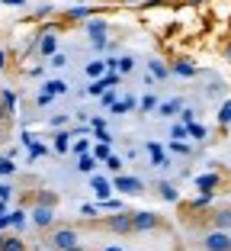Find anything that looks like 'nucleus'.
I'll list each match as a JSON object with an SVG mask.
<instances>
[{
	"label": "nucleus",
	"instance_id": "obj_1",
	"mask_svg": "<svg viewBox=\"0 0 231 251\" xmlns=\"http://www.w3.org/2000/svg\"><path fill=\"white\" fill-rule=\"evenodd\" d=\"M100 226H103L106 232H112V235H128V232H135V216L126 213V209H119L116 216H106Z\"/></svg>",
	"mask_w": 231,
	"mask_h": 251
},
{
	"label": "nucleus",
	"instance_id": "obj_2",
	"mask_svg": "<svg viewBox=\"0 0 231 251\" xmlns=\"http://www.w3.org/2000/svg\"><path fill=\"white\" fill-rule=\"evenodd\" d=\"M202 251H231L228 229H215V226H212V232L202 235Z\"/></svg>",
	"mask_w": 231,
	"mask_h": 251
},
{
	"label": "nucleus",
	"instance_id": "obj_3",
	"mask_svg": "<svg viewBox=\"0 0 231 251\" xmlns=\"http://www.w3.org/2000/svg\"><path fill=\"white\" fill-rule=\"evenodd\" d=\"M32 222H36L39 229H48L55 222V203L52 200H39L36 209H32Z\"/></svg>",
	"mask_w": 231,
	"mask_h": 251
},
{
	"label": "nucleus",
	"instance_id": "obj_4",
	"mask_svg": "<svg viewBox=\"0 0 231 251\" xmlns=\"http://www.w3.org/2000/svg\"><path fill=\"white\" fill-rule=\"evenodd\" d=\"M132 216H135V232H154V229L164 226V219L157 213H151V209H138V213H132Z\"/></svg>",
	"mask_w": 231,
	"mask_h": 251
},
{
	"label": "nucleus",
	"instance_id": "obj_5",
	"mask_svg": "<svg viewBox=\"0 0 231 251\" xmlns=\"http://www.w3.org/2000/svg\"><path fill=\"white\" fill-rule=\"evenodd\" d=\"M52 248H58V251H67V248H74L77 245V229H71V226H61V229H55L52 232Z\"/></svg>",
	"mask_w": 231,
	"mask_h": 251
},
{
	"label": "nucleus",
	"instance_id": "obj_6",
	"mask_svg": "<svg viewBox=\"0 0 231 251\" xmlns=\"http://www.w3.org/2000/svg\"><path fill=\"white\" fill-rule=\"evenodd\" d=\"M112 187L122 190V193H142L145 190V184L138 177H126V174H116V177H112Z\"/></svg>",
	"mask_w": 231,
	"mask_h": 251
},
{
	"label": "nucleus",
	"instance_id": "obj_7",
	"mask_svg": "<svg viewBox=\"0 0 231 251\" xmlns=\"http://www.w3.org/2000/svg\"><path fill=\"white\" fill-rule=\"evenodd\" d=\"M87 32H90V39H93L97 49H103V45H106V23L103 20H90L87 23Z\"/></svg>",
	"mask_w": 231,
	"mask_h": 251
},
{
	"label": "nucleus",
	"instance_id": "obj_8",
	"mask_svg": "<svg viewBox=\"0 0 231 251\" xmlns=\"http://www.w3.org/2000/svg\"><path fill=\"white\" fill-rule=\"evenodd\" d=\"M209 219H212V226H215V229H231V206L215 209V213H212Z\"/></svg>",
	"mask_w": 231,
	"mask_h": 251
},
{
	"label": "nucleus",
	"instance_id": "obj_9",
	"mask_svg": "<svg viewBox=\"0 0 231 251\" xmlns=\"http://www.w3.org/2000/svg\"><path fill=\"white\" fill-rule=\"evenodd\" d=\"M173 74H180V77H196V65L187 61V58H180V61H173Z\"/></svg>",
	"mask_w": 231,
	"mask_h": 251
},
{
	"label": "nucleus",
	"instance_id": "obj_10",
	"mask_svg": "<svg viewBox=\"0 0 231 251\" xmlns=\"http://www.w3.org/2000/svg\"><path fill=\"white\" fill-rule=\"evenodd\" d=\"M157 193H161V200H167V203H177V200H180L177 187L167 184V180H161V184H157Z\"/></svg>",
	"mask_w": 231,
	"mask_h": 251
},
{
	"label": "nucleus",
	"instance_id": "obj_11",
	"mask_svg": "<svg viewBox=\"0 0 231 251\" xmlns=\"http://www.w3.org/2000/svg\"><path fill=\"white\" fill-rule=\"evenodd\" d=\"M93 187H97V197L100 200H109V190H116L112 180H106V177H93Z\"/></svg>",
	"mask_w": 231,
	"mask_h": 251
},
{
	"label": "nucleus",
	"instance_id": "obj_12",
	"mask_svg": "<svg viewBox=\"0 0 231 251\" xmlns=\"http://www.w3.org/2000/svg\"><path fill=\"white\" fill-rule=\"evenodd\" d=\"M180 110H183V100H170V103H161V106H157V113H161L164 119H170L173 113H180Z\"/></svg>",
	"mask_w": 231,
	"mask_h": 251
},
{
	"label": "nucleus",
	"instance_id": "obj_13",
	"mask_svg": "<svg viewBox=\"0 0 231 251\" xmlns=\"http://www.w3.org/2000/svg\"><path fill=\"white\" fill-rule=\"evenodd\" d=\"M218 184V177L215 174H202V177H196V187H199V190H209L212 193V187Z\"/></svg>",
	"mask_w": 231,
	"mask_h": 251
},
{
	"label": "nucleus",
	"instance_id": "obj_14",
	"mask_svg": "<svg viewBox=\"0 0 231 251\" xmlns=\"http://www.w3.org/2000/svg\"><path fill=\"white\" fill-rule=\"evenodd\" d=\"M77 168L84 171V174H93V168H97V155L90 158V155H81V164H77Z\"/></svg>",
	"mask_w": 231,
	"mask_h": 251
},
{
	"label": "nucleus",
	"instance_id": "obj_15",
	"mask_svg": "<svg viewBox=\"0 0 231 251\" xmlns=\"http://www.w3.org/2000/svg\"><path fill=\"white\" fill-rule=\"evenodd\" d=\"M170 71H173V68H167L164 61H151V74H154V77H167Z\"/></svg>",
	"mask_w": 231,
	"mask_h": 251
},
{
	"label": "nucleus",
	"instance_id": "obj_16",
	"mask_svg": "<svg viewBox=\"0 0 231 251\" xmlns=\"http://www.w3.org/2000/svg\"><path fill=\"white\" fill-rule=\"evenodd\" d=\"M209 203H212V193L206 190V193H202V197H196L193 203H189V209H206V206H209Z\"/></svg>",
	"mask_w": 231,
	"mask_h": 251
},
{
	"label": "nucleus",
	"instance_id": "obj_17",
	"mask_svg": "<svg viewBox=\"0 0 231 251\" xmlns=\"http://www.w3.org/2000/svg\"><path fill=\"white\" fill-rule=\"evenodd\" d=\"M106 71V61H90L87 65V77H100Z\"/></svg>",
	"mask_w": 231,
	"mask_h": 251
},
{
	"label": "nucleus",
	"instance_id": "obj_18",
	"mask_svg": "<svg viewBox=\"0 0 231 251\" xmlns=\"http://www.w3.org/2000/svg\"><path fill=\"white\" fill-rule=\"evenodd\" d=\"M67 139H71V132H58V135H55V151L64 155V151H67Z\"/></svg>",
	"mask_w": 231,
	"mask_h": 251
},
{
	"label": "nucleus",
	"instance_id": "obj_19",
	"mask_svg": "<svg viewBox=\"0 0 231 251\" xmlns=\"http://www.w3.org/2000/svg\"><path fill=\"white\" fill-rule=\"evenodd\" d=\"M106 87H109V81H106V77H103V81H93V84H90V94H93V97H103L106 94Z\"/></svg>",
	"mask_w": 231,
	"mask_h": 251
},
{
	"label": "nucleus",
	"instance_id": "obj_20",
	"mask_svg": "<svg viewBox=\"0 0 231 251\" xmlns=\"http://www.w3.org/2000/svg\"><path fill=\"white\" fill-rule=\"evenodd\" d=\"M90 13H93V10H87V7H74V10H67V20H87Z\"/></svg>",
	"mask_w": 231,
	"mask_h": 251
},
{
	"label": "nucleus",
	"instance_id": "obj_21",
	"mask_svg": "<svg viewBox=\"0 0 231 251\" xmlns=\"http://www.w3.org/2000/svg\"><path fill=\"white\" fill-rule=\"evenodd\" d=\"M3 251H26V242H20V238H7V242H3Z\"/></svg>",
	"mask_w": 231,
	"mask_h": 251
},
{
	"label": "nucleus",
	"instance_id": "obj_22",
	"mask_svg": "<svg viewBox=\"0 0 231 251\" xmlns=\"http://www.w3.org/2000/svg\"><path fill=\"white\" fill-rule=\"evenodd\" d=\"M148 151H151V158H154V164H167V158H164V151H161V148L154 145V142H151L148 145Z\"/></svg>",
	"mask_w": 231,
	"mask_h": 251
},
{
	"label": "nucleus",
	"instance_id": "obj_23",
	"mask_svg": "<svg viewBox=\"0 0 231 251\" xmlns=\"http://www.w3.org/2000/svg\"><path fill=\"white\" fill-rule=\"evenodd\" d=\"M45 90H48V94H64L67 84L64 81H48V84H45Z\"/></svg>",
	"mask_w": 231,
	"mask_h": 251
},
{
	"label": "nucleus",
	"instance_id": "obj_24",
	"mask_svg": "<svg viewBox=\"0 0 231 251\" xmlns=\"http://www.w3.org/2000/svg\"><path fill=\"white\" fill-rule=\"evenodd\" d=\"M22 216H26V213H22V209H16V213H10V216H7V219H10V226H13V229H22V222H26V219H22Z\"/></svg>",
	"mask_w": 231,
	"mask_h": 251
},
{
	"label": "nucleus",
	"instance_id": "obj_25",
	"mask_svg": "<svg viewBox=\"0 0 231 251\" xmlns=\"http://www.w3.org/2000/svg\"><path fill=\"white\" fill-rule=\"evenodd\" d=\"M170 135H173V139H187V135H189V126H187V123L173 126V132H170Z\"/></svg>",
	"mask_w": 231,
	"mask_h": 251
},
{
	"label": "nucleus",
	"instance_id": "obj_26",
	"mask_svg": "<svg viewBox=\"0 0 231 251\" xmlns=\"http://www.w3.org/2000/svg\"><path fill=\"white\" fill-rule=\"evenodd\" d=\"M218 123H222V126H228V123H231V100L222 106V113H218Z\"/></svg>",
	"mask_w": 231,
	"mask_h": 251
},
{
	"label": "nucleus",
	"instance_id": "obj_27",
	"mask_svg": "<svg viewBox=\"0 0 231 251\" xmlns=\"http://www.w3.org/2000/svg\"><path fill=\"white\" fill-rule=\"evenodd\" d=\"M189 135H193V139H206V126H199V123H189Z\"/></svg>",
	"mask_w": 231,
	"mask_h": 251
},
{
	"label": "nucleus",
	"instance_id": "obj_28",
	"mask_svg": "<svg viewBox=\"0 0 231 251\" xmlns=\"http://www.w3.org/2000/svg\"><path fill=\"white\" fill-rule=\"evenodd\" d=\"M106 168H109L112 174H119V171H122V161H119L116 155H109V158H106Z\"/></svg>",
	"mask_w": 231,
	"mask_h": 251
},
{
	"label": "nucleus",
	"instance_id": "obj_29",
	"mask_svg": "<svg viewBox=\"0 0 231 251\" xmlns=\"http://www.w3.org/2000/svg\"><path fill=\"white\" fill-rule=\"evenodd\" d=\"M103 209H112V213H119V209H126V206H122V200H103Z\"/></svg>",
	"mask_w": 231,
	"mask_h": 251
},
{
	"label": "nucleus",
	"instance_id": "obj_30",
	"mask_svg": "<svg viewBox=\"0 0 231 251\" xmlns=\"http://www.w3.org/2000/svg\"><path fill=\"white\" fill-rule=\"evenodd\" d=\"M52 52H55V36H48L42 42V55H52Z\"/></svg>",
	"mask_w": 231,
	"mask_h": 251
},
{
	"label": "nucleus",
	"instance_id": "obj_31",
	"mask_svg": "<svg viewBox=\"0 0 231 251\" xmlns=\"http://www.w3.org/2000/svg\"><path fill=\"white\" fill-rule=\"evenodd\" d=\"M81 213L93 219V216H100V206H90V203H84V206H81Z\"/></svg>",
	"mask_w": 231,
	"mask_h": 251
},
{
	"label": "nucleus",
	"instance_id": "obj_32",
	"mask_svg": "<svg viewBox=\"0 0 231 251\" xmlns=\"http://www.w3.org/2000/svg\"><path fill=\"white\" fill-rule=\"evenodd\" d=\"M132 68H135V61H132V58H119V71H122V74H128Z\"/></svg>",
	"mask_w": 231,
	"mask_h": 251
},
{
	"label": "nucleus",
	"instance_id": "obj_33",
	"mask_svg": "<svg viewBox=\"0 0 231 251\" xmlns=\"http://www.w3.org/2000/svg\"><path fill=\"white\" fill-rule=\"evenodd\" d=\"M157 106H161V103H157L154 97H145V100H142V110H157Z\"/></svg>",
	"mask_w": 231,
	"mask_h": 251
},
{
	"label": "nucleus",
	"instance_id": "obj_34",
	"mask_svg": "<svg viewBox=\"0 0 231 251\" xmlns=\"http://www.w3.org/2000/svg\"><path fill=\"white\" fill-rule=\"evenodd\" d=\"M0 171H3V174H13V171H16V164L10 161V158H3V161H0Z\"/></svg>",
	"mask_w": 231,
	"mask_h": 251
},
{
	"label": "nucleus",
	"instance_id": "obj_35",
	"mask_svg": "<svg viewBox=\"0 0 231 251\" xmlns=\"http://www.w3.org/2000/svg\"><path fill=\"white\" fill-rule=\"evenodd\" d=\"M74 151H77V155H87V139H77L74 142Z\"/></svg>",
	"mask_w": 231,
	"mask_h": 251
},
{
	"label": "nucleus",
	"instance_id": "obj_36",
	"mask_svg": "<svg viewBox=\"0 0 231 251\" xmlns=\"http://www.w3.org/2000/svg\"><path fill=\"white\" fill-rule=\"evenodd\" d=\"M112 103H116V94H109V90H106V94H103V106H112Z\"/></svg>",
	"mask_w": 231,
	"mask_h": 251
},
{
	"label": "nucleus",
	"instance_id": "obj_37",
	"mask_svg": "<svg viewBox=\"0 0 231 251\" xmlns=\"http://www.w3.org/2000/svg\"><path fill=\"white\" fill-rule=\"evenodd\" d=\"M170 148H173V151H180V155H187V151H189V148H187V145H183V142H173V145H170Z\"/></svg>",
	"mask_w": 231,
	"mask_h": 251
},
{
	"label": "nucleus",
	"instance_id": "obj_38",
	"mask_svg": "<svg viewBox=\"0 0 231 251\" xmlns=\"http://www.w3.org/2000/svg\"><path fill=\"white\" fill-rule=\"evenodd\" d=\"M7 116H10V106L3 103V100H0V123H3V119H7Z\"/></svg>",
	"mask_w": 231,
	"mask_h": 251
},
{
	"label": "nucleus",
	"instance_id": "obj_39",
	"mask_svg": "<svg viewBox=\"0 0 231 251\" xmlns=\"http://www.w3.org/2000/svg\"><path fill=\"white\" fill-rule=\"evenodd\" d=\"M180 3H187V7H202V3H209V0H180Z\"/></svg>",
	"mask_w": 231,
	"mask_h": 251
},
{
	"label": "nucleus",
	"instance_id": "obj_40",
	"mask_svg": "<svg viewBox=\"0 0 231 251\" xmlns=\"http://www.w3.org/2000/svg\"><path fill=\"white\" fill-rule=\"evenodd\" d=\"M52 65H55V68H61V65H67V58H64V55H55Z\"/></svg>",
	"mask_w": 231,
	"mask_h": 251
},
{
	"label": "nucleus",
	"instance_id": "obj_41",
	"mask_svg": "<svg viewBox=\"0 0 231 251\" xmlns=\"http://www.w3.org/2000/svg\"><path fill=\"white\" fill-rule=\"evenodd\" d=\"M97 139H100V142H112V139H109V132H106V129H97Z\"/></svg>",
	"mask_w": 231,
	"mask_h": 251
},
{
	"label": "nucleus",
	"instance_id": "obj_42",
	"mask_svg": "<svg viewBox=\"0 0 231 251\" xmlns=\"http://www.w3.org/2000/svg\"><path fill=\"white\" fill-rule=\"evenodd\" d=\"M7 197H10V187H7V184H0V200H7Z\"/></svg>",
	"mask_w": 231,
	"mask_h": 251
},
{
	"label": "nucleus",
	"instance_id": "obj_43",
	"mask_svg": "<svg viewBox=\"0 0 231 251\" xmlns=\"http://www.w3.org/2000/svg\"><path fill=\"white\" fill-rule=\"evenodd\" d=\"M225 61H231V42H228V49H225Z\"/></svg>",
	"mask_w": 231,
	"mask_h": 251
},
{
	"label": "nucleus",
	"instance_id": "obj_44",
	"mask_svg": "<svg viewBox=\"0 0 231 251\" xmlns=\"http://www.w3.org/2000/svg\"><path fill=\"white\" fill-rule=\"evenodd\" d=\"M116 3H145V0H116Z\"/></svg>",
	"mask_w": 231,
	"mask_h": 251
},
{
	"label": "nucleus",
	"instance_id": "obj_45",
	"mask_svg": "<svg viewBox=\"0 0 231 251\" xmlns=\"http://www.w3.org/2000/svg\"><path fill=\"white\" fill-rule=\"evenodd\" d=\"M103 251H122V248H116V245H109V248H103Z\"/></svg>",
	"mask_w": 231,
	"mask_h": 251
},
{
	"label": "nucleus",
	"instance_id": "obj_46",
	"mask_svg": "<svg viewBox=\"0 0 231 251\" xmlns=\"http://www.w3.org/2000/svg\"><path fill=\"white\" fill-rule=\"evenodd\" d=\"M3 61H7V55H3V52H0V68H3Z\"/></svg>",
	"mask_w": 231,
	"mask_h": 251
},
{
	"label": "nucleus",
	"instance_id": "obj_47",
	"mask_svg": "<svg viewBox=\"0 0 231 251\" xmlns=\"http://www.w3.org/2000/svg\"><path fill=\"white\" fill-rule=\"evenodd\" d=\"M67 251H84V248H81V245H74V248H67Z\"/></svg>",
	"mask_w": 231,
	"mask_h": 251
},
{
	"label": "nucleus",
	"instance_id": "obj_48",
	"mask_svg": "<svg viewBox=\"0 0 231 251\" xmlns=\"http://www.w3.org/2000/svg\"><path fill=\"white\" fill-rule=\"evenodd\" d=\"M3 242H7V238H3V235H0V251H3Z\"/></svg>",
	"mask_w": 231,
	"mask_h": 251
},
{
	"label": "nucleus",
	"instance_id": "obj_49",
	"mask_svg": "<svg viewBox=\"0 0 231 251\" xmlns=\"http://www.w3.org/2000/svg\"><path fill=\"white\" fill-rule=\"evenodd\" d=\"M7 3H22V0H7Z\"/></svg>",
	"mask_w": 231,
	"mask_h": 251
},
{
	"label": "nucleus",
	"instance_id": "obj_50",
	"mask_svg": "<svg viewBox=\"0 0 231 251\" xmlns=\"http://www.w3.org/2000/svg\"><path fill=\"white\" fill-rule=\"evenodd\" d=\"M0 174H3V171H0Z\"/></svg>",
	"mask_w": 231,
	"mask_h": 251
},
{
	"label": "nucleus",
	"instance_id": "obj_51",
	"mask_svg": "<svg viewBox=\"0 0 231 251\" xmlns=\"http://www.w3.org/2000/svg\"><path fill=\"white\" fill-rule=\"evenodd\" d=\"M55 251H58V248H55Z\"/></svg>",
	"mask_w": 231,
	"mask_h": 251
}]
</instances>
